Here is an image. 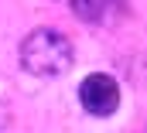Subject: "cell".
Listing matches in <instances>:
<instances>
[{"instance_id":"2","label":"cell","mask_w":147,"mask_h":133,"mask_svg":"<svg viewBox=\"0 0 147 133\" xmlns=\"http://www.w3.org/2000/svg\"><path fill=\"white\" fill-rule=\"evenodd\" d=\"M79 102H82V109H86L89 116H96V120L113 116L116 106H120V85H116V79L106 75V72L86 75L82 85H79Z\"/></svg>"},{"instance_id":"3","label":"cell","mask_w":147,"mask_h":133,"mask_svg":"<svg viewBox=\"0 0 147 133\" xmlns=\"http://www.w3.org/2000/svg\"><path fill=\"white\" fill-rule=\"evenodd\" d=\"M130 0H72V14L86 24H106L127 10Z\"/></svg>"},{"instance_id":"1","label":"cell","mask_w":147,"mask_h":133,"mask_svg":"<svg viewBox=\"0 0 147 133\" xmlns=\"http://www.w3.org/2000/svg\"><path fill=\"white\" fill-rule=\"evenodd\" d=\"M21 68L38 79H55L72 68V44L69 38L51 28H34L21 41Z\"/></svg>"}]
</instances>
